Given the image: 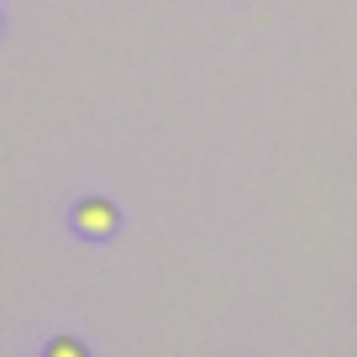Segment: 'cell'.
<instances>
[{
    "mask_svg": "<svg viewBox=\"0 0 357 357\" xmlns=\"http://www.w3.org/2000/svg\"><path fill=\"white\" fill-rule=\"evenodd\" d=\"M116 226H121V211H116L105 195H89V200L74 205V231L89 236V242H105V236H116Z\"/></svg>",
    "mask_w": 357,
    "mask_h": 357,
    "instance_id": "6da1fadb",
    "label": "cell"
},
{
    "mask_svg": "<svg viewBox=\"0 0 357 357\" xmlns=\"http://www.w3.org/2000/svg\"><path fill=\"white\" fill-rule=\"evenodd\" d=\"M47 357H84V342H74V336H53V342H47Z\"/></svg>",
    "mask_w": 357,
    "mask_h": 357,
    "instance_id": "7a4b0ae2",
    "label": "cell"
},
{
    "mask_svg": "<svg viewBox=\"0 0 357 357\" xmlns=\"http://www.w3.org/2000/svg\"><path fill=\"white\" fill-rule=\"evenodd\" d=\"M0 32H6V16H0Z\"/></svg>",
    "mask_w": 357,
    "mask_h": 357,
    "instance_id": "3957f363",
    "label": "cell"
}]
</instances>
